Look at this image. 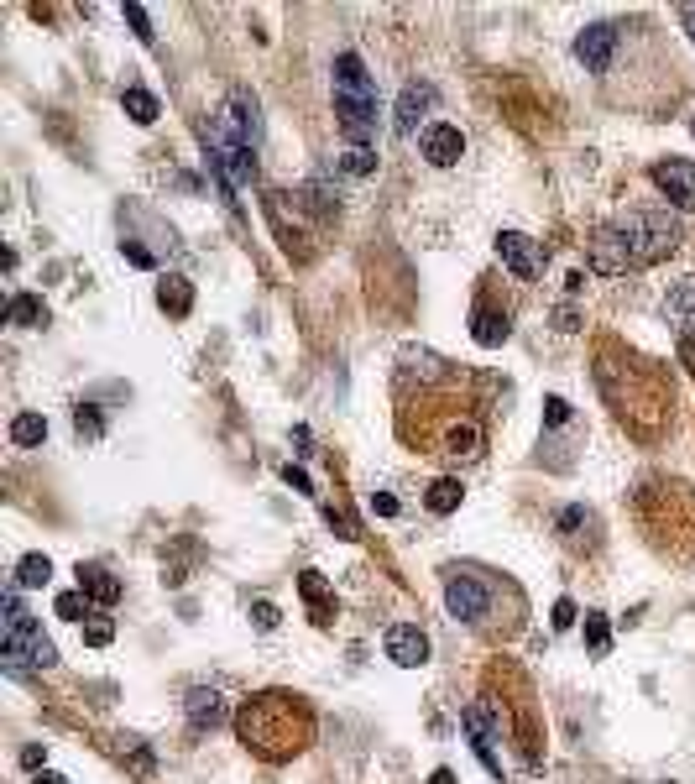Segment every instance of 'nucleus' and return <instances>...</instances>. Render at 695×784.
I'll list each match as a JSON object with an SVG mask.
<instances>
[{
    "instance_id": "obj_1",
    "label": "nucleus",
    "mask_w": 695,
    "mask_h": 784,
    "mask_svg": "<svg viewBox=\"0 0 695 784\" xmlns=\"http://www.w3.org/2000/svg\"><path fill=\"white\" fill-rule=\"evenodd\" d=\"M680 241H685V230H680L675 210H628V215L607 220L591 236L586 262H591V272H601V278H622V272L664 262Z\"/></svg>"
},
{
    "instance_id": "obj_2",
    "label": "nucleus",
    "mask_w": 695,
    "mask_h": 784,
    "mask_svg": "<svg viewBox=\"0 0 695 784\" xmlns=\"http://www.w3.org/2000/svg\"><path fill=\"white\" fill-rule=\"evenodd\" d=\"M236 732L241 743L267 758V764H283V758L304 753L309 737H314V711L288 696V690H262V696H251L241 711H236Z\"/></svg>"
},
{
    "instance_id": "obj_3",
    "label": "nucleus",
    "mask_w": 695,
    "mask_h": 784,
    "mask_svg": "<svg viewBox=\"0 0 695 784\" xmlns=\"http://www.w3.org/2000/svg\"><path fill=\"white\" fill-rule=\"evenodd\" d=\"M6 670L11 675H27V670H48V664L58 659L53 654V643L42 638V628L32 622V612L21 607V586L6 591Z\"/></svg>"
},
{
    "instance_id": "obj_4",
    "label": "nucleus",
    "mask_w": 695,
    "mask_h": 784,
    "mask_svg": "<svg viewBox=\"0 0 695 784\" xmlns=\"http://www.w3.org/2000/svg\"><path fill=\"white\" fill-rule=\"evenodd\" d=\"M225 142H236V147H246V152H257L262 147V105H257V95H251L246 84H236L225 95V105L215 110V121H210Z\"/></svg>"
},
{
    "instance_id": "obj_5",
    "label": "nucleus",
    "mask_w": 695,
    "mask_h": 784,
    "mask_svg": "<svg viewBox=\"0 0 695 784\" xmlns=\"http://www.w3.org/2000/svg\"><path fill=\"white\" fill-rule=\"evenodd\" d=\"M445 607L460 617V622H471V628H481L486 612H492V586L481 581V570H445Z\"/></svg>"
},
{
    "instance_id": "obj_6",
    "label": "nucleus",
    "mask_w": 695,
    "mask_h": 784,
    "mask_svg": "<svg viewBox=\"0 0 695 784\" xmlns=\"http://www.w3.org/2000/svg\"><path fill=\"white\" fill-rule=\"evenodd\" d=\"M497 257H502V267L513 272L518 283H534V278H544L549 251L534 236H523V230H502V236H497Z\"/></svg>"
},
{
    "instance_id": "obj_7",
    "label": "nucleus",
    "mask_w": 695,
    "mask_h": 784,
    "mask_svg": "<svg viewBox=\"0 0 695 784\" xmlns=\"http://www.w3.org/2000/svg\"><path fill=\"white\" fill-rule=\"evenodd\" d=\"M460 727H466V737H471L476 758L486 764V774H492V779H502V774H507V764H502V748H497V743H502V727L492 722V711H486V706H466V711H460Z\"/></svg>"
},
{
    "instance_id": "obj_8",
    "label": "nucleus",
    "mask_w": 695,
    "mask_h": 784,
    "mask_svg": "<svg viewBox=\"0 0 695 784\" xmlns=\"http://www.w3.org/2000/svg\"><path fill=\"white\" fill-rule=\"evenodd\" d=\"M654 178V189L675 204V210H695V163L690 157H664V163L648 168Z\"/></svg>"
},
{
    "instance_id": "obj_9",
    "label": "nucleus",
    "mask_w": 695,
    "mask_h": 784,
    "mask_svg": "<svg viewBox=\"0 0 695 784\" xmlns=\"http://www.w3.org/2000/svg\"><path fill=\"white\" fill-rule=\"evenodd\" d=\"M419 152L434 168H455L460 157H466V136H460V126H450V121H429L419 131Z\"/></svg>"
},
{
    "instance_id": "obj_10",
    "label": "nucleus",
    "mask_w": 695,
    "mask_h": 784,
    "mask_svg": "<svg viewBox=\"0 0 695 784\" xmlns=\"http://www.w3.org/2000/svg\"><path fill=\"white\" fill-rule=\"evenodd\" d=\"M335 100H366V105H377V79L366 74L361 53H340L335 58Z\"/></svg>"
},
{
    "instance_id": "obj_11",
    "label": "nucleus",
    "mask_w": 695,
    "mask_h": 784,
    "mask_svg": "<svg viewBox=\"0 0 695 784\" xmlns=\"http://www.w3.org/2000/svg\"><path fill=\"white\" fill-rule=\"evenodd\" d=\"M612 53H617V27H607V21H596V27H586L575 37V58H581L591 74H607Z\"/></svg>"
},
{
    "instance_id": "obj_12",
    "label": "nucleus",
    "mask_w": 695,
    "mask_h": 784,
    "mask_svg": "<svg viewBox=\"0 0 695 784\" xmlns=\"http://www.w3.org/2000/svg\"><path fill=\"white\" fill-rule=\"evenodd\" d=\"M387 659L403 664V670H419L429 659V633L413 628V622H398V628H387Z\"/></svg>"
},
{
    "instance_id": "obj_13",
    "label": "nucleus",
    "mask_w": 695,
    "mask_h": 784,
    "mask_svg": "<svg viewBox=\"0 0 695 784\" xmlns=\"http://www.w3.org/2000/svg\"><path fill=\"white\" fill-rule=\"evenodd\" d=\"M183 711H189V727L194 732H215L225 722V696H220V690H210V685H194L189 701H183Z\"/></svg>"
},
{
    "instance_id": "obj_14",
    "label": "nucleus",
    "mask_w": 695,
    "mask_h": 784,
    "mask_svg": "<svg viewBox=\"0 0 695 784\" xmlns=\"http://www.w3.org/2000/svg\"><path fill=\"white\" fill-rule=\"evenodd\" d=\"M79 591L89 596V602H100V607L121 602V581H115L105 565H79Z\"/></svg>"
},
{
    "instance_id": "obj_15",
    "label": "nucleus",
    "mask_w": 695,
    "mask_h": 784,
    "mask_svg": "<svg viewBox=\"0 0 695 784\" xmlns=\"http://www.w3.org/2000/svg\"><path fill=\"white\" fill-rule=\"evenodd\" d=\"M434 105V84H408L403 100H398V136H413L419 131V115Z\"/></svg>"
},
{
    "instance_id": "obj_16",
    "label": "nucleus",
    "mask_w": 695,
    "mask_h": 784,
    "mask_svg": "<svg viewBox=\"0 0 695 784\" xmlns=\"http://www.w3.org/2000/svg\"><path fill=\"white\" fill-rule=\"evenodd\" d=\"M507 335H513V325H507V314H497L492 304H476V314H471V340L492 351V345H502Z\"/></svg>"
},
{
    "instance_id": "obj_17",
    "label": "nucleus",
    "mask_w": 695,
    "mask_h": 784,
    "mask_svg": "<svg viewBox=\"0 0 695 784\" xmlns=\"http://www.w3.org/2000/svg\"><path fill=\"white\" fill-rule=\"evenodd\" d=\"M157 309L173 314V319H183V314L194 309V283H189V278H162V283H157Z\"/></svg>"
},
{
    "instance_id": "obj_18",
    "label": "nucleus",
    "mask_w": 695,
    "mask_h": 784,
    "mask_svg": "<svg viewBox=\"0 0 695 784\" xmlns=\"http://www.w3.org/2000/svg\"><path fill=\"white\" fill-rule=\"evenodd\" d=\"M6 325H16V330H37V325H48V304H42L37 293H16L11 304H6Z\"/></svg>"
},
{
    "instance_id": "obj_19",
    "label": "nucleus",
    "mask_w": 695,
    "mask_h": 784,
    "mask_svg": "<svg viewBox=\"0 0 695 784\" xmlns=\"http://www.w3.org/2000/svg\"><path fill=\"white\" fill-rule=\"evenodd\" d=\"M398 361H403V377H419V382H445L450 377V361H439L434 351H413L408 345Z\"/></svg>"
},
{
    "instance_id": "obj_20",
    "label": "nucleus",
    "mask_w": 695,
    "mask_h": 784,
    "mask_svg": "<svg viewBox=\"0 0 695 784\" xmlns=\"http://www.w3.org/2000/svg\"><path fill=\"white\" fill-rule=\"evenodd\" d=\"M445 455H460V460H471L476 450H481V429H476V419H455L450 429H445Z\"/></svg>"
},
{
    "instance_id": "obj_21",
    "label": "nucleus",
    "mask_w": 695,
    "mask_h": 784,
    "mask_svg": "<svg viewBox=\"0 0 695 784\" xmlns=\"http://www.w3.org/2000/svg\"><path fill=\"white\" fill-rule=\"evenodd\" d=\"M460 502H466V487H460L455 476H439L434 487L424 492V507H429V513H439V518H445V513H455Z\"/></svg>"
},
{
    "instance_id": "obj_22",
    "label": "nucleus",
    "mask_w": 695,
    "mask_h": 784,
    "mask_svg": "<svg viewBox=\"0 0 695 784\" xmlns=\"http://www.w3.org/2000/svg\"><path fill=\"white\" fill-rule=\"evenodd\" d=\"M298 591H304V602L314 607V622H330V617H335V602H330V586L319 581V570H304V575H298Z\"/></svg>"
},
{
    "instance_id": "obj_23",
    "label": "nucleus",
    "mask_w": 695,
    "mask_h": 784,
    "mask_svg": "<svg viewBox=\"0 0 695 784\" xmlns=\"http://www.w3.org/2000/svg\"><path fill=\"white\" fill-rule=\"evenodd\" d=\"M664 314L675 319V325L685 330V335H695V278H685L675 293H669V304H664Z\"/></svg>"
},
{
    "instance_id": "obj_24",
    "label": "nucleus",
    "mask_w": 695,
    "mask_h": 784,
    "mask_svg": "<svg viewBox=\"0 0 695 784\" xmlns=\"http://www.w3.org/2000/svg\"><path fill=\"white\" fill-rule=\"evenodd\" d=\"M42 440H48V419H42V413H16V419H11V445L16 450H37Z\"/></svg>"
},
{
    "instance_id": "obj_25",
    "label": "nucleus",
    "mask_w": 695,
    "mask_h": 784,
    "mask_svg": "<svg viewBox=\"0 0 695 784\" xmlns=\"http://www.w3.org/2000/svg\"><path fill=\"white\" fill-rule=\"evenodd\" d=\"M121 105H126V115H131V121H136V126H152V121H157V115H162V105H157V95H152V89H142V84H131V89H126V95H121Z\"/></svg>"
},
{
    "instance_id": "obj_26",
    "label": "nucleus",
    "mask_w": 695,
    "mask_h": 784,
    "mask_svg": "<svg viewBox=\"0 0 695 784\" xmlns=\"http://www.w3.org/2000/svg\"><path fill=\"white\" fill-rule=\"evenodd\" d=\"M48 581H53V560L48 555H27V560L16 565V586L32 591V586H48Z\"/></svg>"
},
{
    "instance_id": "obj_27",
    "label": "nucleus",
    "mask_w": 695,
    "mask_h": 784,
    "mask_svg": "<svg viewBox=\"0 0 695 784\" xmlns=\"http://www.w3.org/2000/svg\"><path fill=\"white\" fill-rule=\"evenodd\" d=\"M340 168L351 173V178L377 173V147H345V152H340Z\"/></svg>"
},
{
    "instance_id": "obj_28",
    "label": "nucleus",
    "mask_w": 695,
    "mask_h": 784,
    "mask_svg": "<svg viewBox=\"0 0 695 784\" xmlns=\"http://www.w3.org/2000/svg\"><path fill=\"white\" fill-rule=\"evenodd\" d=\"M74 429H79V440H100V434H105L100 408H95V403H79V408H74Z\"/></svg>"
},
{
    "instance_id": "obj_29",
    "label": "nucleus",
    "mask_w": 695,
    "mask_h": 784,
    "mask_svg": "<svg viewBox=\"0 0 695 784\" xmlns=\"http://www.w3.org/2000/svg\"><path fill=\"white\" fill-rule=\"evenodd\" d=\"M586 649L591 654H607L612 649V628H607V617H601V612H586Z\"/></svg>"
},
{
    "instance_id": "obj_30",
    "label": "nucleus",
    "mask_w": 695,
    "mask_h": 784,
    "mask_svg": "<svg viewBox=\"0 0 695 784\" xmlns=\"http://www.w3.org/2000/svg\"><path fill=\"white\" fill-rule=\"evenodd\" d=\"M53 612H58L63 622H84V617H89V596H84V591H63L58 602H53Z\"/></svg>"
},
{
    "instance_id": "obj_31",
    "label": "nucleus",
    "mask_w": 695,
    "mask_h": 784,
    "mask_svg": "<svg viewBox=\"0 0 695 784\" xmlns=\"http://www.w3.org/2000/svg\"><path fill=\"white\" fill-rule=\"evenodd\" d=\"M586 523H591V513H586V507H565V513L554 518V528H560L565 539H581V528H586Z\"/></svg>"
},
{
    "instance_id": "obj_32",
    "label": "nucleus",
    "mask_w": 695,
    "mask_h": 784,
    "mask_svg": "<svg viewBox=\"0 0 695 784\" xmlns=\"http://www.w3.org/2000/svg\"><path fill=\"white\" fill-rule=\"evenodd\" d=\"M570 419H575V408H570L565 398H544V424H549V429H565Z\"/></svg>"
},
{
    "instance_id": "obj_33",
    "label": "nucleus",
    "mask_w": 695,
    "mask_h": 784,
    "mask_svg": "<svg viewBox=\"0 0 695 784\" xmlns=\"http://www.w3.org/2000/svg\"><path fill=\"white\" fill-rule=\"evenodd\" d=\"M110 638H115V622H110V617H95V622L84 628V643H89V649H105Z\"/></svg>"
},
{
    "instance_id": "obj_34",
    "label": "nucleus",
    "mask_w": 695,
    "mask_h": 784,
    "mask_svg": "<svg viewBox=\"0 0 695 784\" xmlns=\"http://www.w3.org/2000/svg\"><path fill=\"white\" fill-rule=\"evenodd\" d=\"M126 21H131V27H136V37H142V42H157V32H152V16H147V6H136V0H131V6H126Z\"/></svg>"
},
{
    "instance_id": "obj_35",
    "label": "nucleus",
    "mask_w": 695,
    "mask_h": 784,
    "mask_svg": "<svg viewBox=\"0 0 695 784\" xmlns=\"http://www.w3.org/2000/svg\"><path fill=\"white\" fill-rule=\"evenodd\" d=\"M251 622H257V628H262V633H272V628H277V622H283V612H277L272 602H257V607H251Z\"/></svg>"
},
{
    "instance_id": "obj_36",
    "label": "nucleus",
    "mask_w": 695,
    "mask_h": 784,
    "mask_svg": "<svg viewBox=\"0 0 695 784\" xmlns=\"http://www.w3.org/2000/svg\"><path fill=\"white\" fill-rule=\"evenodd\" d=\"M549 622H554L560 633H565V628H575V602H570V596H560V602H554V617H549Z\"/></svg>"
},
{
    "instance_id": "obj_37",
    "label": "nucleus",
    "mask_w": 695,
    "mask_h": 784,
    "mask_svg": "<svg viewBox=\"0 0 695 784\" xmlns=\"http://www.w3.org/2000/svg\"><path fill=\"white\" fill-rule=\"evenodd\" d=\"M372 513L377 518H398V497H392V492H372Z\"/></svg>"
},
{
    "instance_id": "obj_38",
    "label": "nucleus",
    "mask_w": 695,
    "mask_h": 784,
    "mask_svg": "<svg viewBox=\"0 0 695 784\" xmlns=\"http://www.w3.org/2000/svg\"><path fill=\"white\" fill-rule=\"evenodd\" d=\"M283 481H288V487H298V492H314L309 471H298V466H283Z\"/></svg>"
},
{
    "instance_id": "obj_39",
    "label": "nucleus",
    "mask_w": 695,
    "mask_h": 784,
    "mask_svg": "<svg viewBox=\"0 0 695 784\" xmlns=\"http://www.w3.org/2000/svg\"><path fill=\"white\" fill-rule=\"evenodd\" d=\"M42 758H48V748H37V743L21 748V764H27V769H42Z\"/></svg>"
},
{
    "instance_id": "obj_40",
    "label": "nucleus",
    "mask_w": 695,
    "mask_h": 784,
    "mask_svg": "<svg viewBox=\"0 0 695 784\" xmlns=\"http://www.w3.org/2000/svg\"><path fill=\"white\" fill-rule=\"evenodd\" d=\"M680 361L690 366V377H695V335H680Z\"/></svg>"
},
{
    "instance_id": "obj_41",
    "label": "nucleus",
    "mask_w": 695,
    "mask_h": 784,
    "mask_svg": "<svg viewBox=\"0 0 695 784\" xmlns=\"http://www.w3.org/2000/svg\"><path fill=\"white\" fill-rule=\"evenodd\" d=\"M554 325H560V330H581V314H575V309H560V314H554Z\"/></svg>"
},
{
    "instance_id": "obj_42",
    "label": "nucleus",
    "mask_w": 695,
    "mask_h": 784,
    "mask_svg": "<svg viewBox=\"0 0 695 784\" xmlns=\"http://www.w3.org/2000/svg\"><path fill=\"white\" fill-rule=\"evenodd\" d=\"M32 784H68V774H58V769H37Z\"/></svg>"
},
{
    "instance_id": "obj_43",
    "label": "nucleus",
    "mask_w": 695,
    "mask_h": 784,
    "mask_svg": "<svg viewBox=\"0 0 695 784\" xmlns=\"http://www.w3.org/2000/svg\"><path fill=\"white\" fill-rule=\"evenodd\" d=\"M680 27H685L690 42H695V6H680Z\"/></svg>"
},
{
    "instance_id": "obj_44",
    "label": "nucleus",
    "mask_w": 695,
    "mask_h": 784,
    "mask_svg": "<svg viewBox=\"0 0 695 784\" xmlns=\"http://www.w3.org/2000/svg\"><path fill=\"white\" fill-rule=\"evenodd\" d=\"M429 784H455V774H450V769H434V774H429Z\"/></svg>"
},
{
    "instance_id": "obj_45",
    "label": "nucleus",
    "mask_w": 695,
    "mask_h": 784,
    "mask_svg": "<svg viewBox=\"0 0 695 784\" xmlns=\"http://www.w3.org/2000/svg\"><path fill=\"white\" fill-rule=\"evenodd\" d=\"M690 131H695V115H690Z\"/></svg>"
},
{
    "instance_id": "obj_46",
    "label": "nucleus",
    "mask_w": 695,
    "mask_h": 784,
    "mask_svg": "<svg viewBox=\"0 0 695 784\" xmlns=\"http://www.w3.org/2000/svg\"><path fill=\"white\" fill-rule=\"evenodd\" d=\"M664 784H675V779H664Z\"/></svg>"
}]
</instances>
